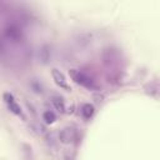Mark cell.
Segmentation results:
<instances>
[{
	"mask_svg": "<svg viewBox=\"0 0 160 160\" xmlns=\"http://www.w3.org/2000/svg\"><path fill=\"white\" fill-rule=\"evenodd\" d=\"M69 74H70L71 79H72L76 84L81 85V86H84V88H86V89H89V90H98V89H99V86L96 85L95 80H94L91 76H89L86 72H84V71H81V70L71 69V70L69 71Z\"/></svg>",
	"mask_w": 160,
	"mask_h": 160,
	"instance_id": "obj_1",
	"label": "cell"
},
{
	"mask_svg": "<svg viewBox=\"0 0 160 160\" xmlns=\"http://www.w3.org/2000/svg\"><path fill=\"white\" fill-rule=\"evenodd\" d=\"M4 35L8 40H10L12 42H19V41H21V39L24 36V32H22L21 26H19V24L11 22V24L6 25V28L4 30Z\"/></svg>",
	"mask_w": 160,
	"mask_h": 160,
	"instance_id": "obj_2",
	"label": "cell"
},
{
	"mask_svg": "<svg viewBox=\"0 0 160 160\" xmlns=\"http://www.w3.org/2000/svg\"><path fill=\"white\" fill-rule=\"evenodd\" d=\"M2 99H4V101H5L6 106H8V109H9L12 114H15L16 116H19V118L24 119L22 110H21L20 105L16 102V100H15V98H14V95H12V94H10V92H4Z\"/></svg>",
	"mask_w": 160,
	"mask_h": 160,
	"instance_id": "obj_3",
	"label": "cell"
},
{
	"mask_svg": "<svg viewBox=\"0 0 160 160\" xmlns=\"http://www.w3.org/2000/svg\"><path fill=\"white\" fill-rule=\"evenodd\" d=\"M51 76H52V80L55 81V84H56L59 88H61V89H64V90H70V85H69V82H68V80H66V78H65V75H64L59 69L54 68V69L51 70Z\"/></svg>",
	"mask_w": 160,
	"mask_h": 160,
	"instance_id": "obj_4",
	"label": "cell"
},
{
	"mask_svg": "<svg viewBox=\"0 0 160 160\" xmlns=\"http://www.w3.org/2000/svg\"><path fill=\"white\" fill-rule=\"evenodd\" d=\"M59 139L62 144H70L76 139V130L74 128H64L59 134Z\"/></svg>",
	"mask_w": 160,
	"mask_h": 160,
	"instance_id": "obj_5",
	"label": "cell"
},
{
	"mask_svg": "<svg viewBox=\"0 0 160 160\" xmlns=\"http://www.w3.org/2000/svg\"><path fill=\"white\" fill-rule=\"evenodd\" d=\"M95 112V109L91 104H84L81 106V115L85 118V119H90Z\"/></svg>",
	"mask_w": 160,
	"mask_h": 160,
	"instance_id": "obj_6",
	"label": "cell"
},
{
	"mask_svg": "<svg viewBox=\"0 0 160 160\" xmlns=\"http://www.w3.org/2000/svg\"><path fill=\"white\" fill-rule=\"evenodd\" d=\"M51 101H52L54 108H55L59 112H64V111H65V104H64V101H62L61 98H59V96H52Z\"/></svg>",
	"mask_w": 160,
	"mask_h": 160,
	"instance_id": "obj_7",
	"label": "cell"
},
{
	"mask_svg": "<svg viewBox=\"0 0 160 160\" xmlns=\"http://www.w3.org/2000/svg\"><path fill=\"white\" fill-rule=\"evenodd\" d=\"M42 119L45 120L46 124H52V122H55L56 116H55V114H54L51 110H46V111L42 114Z\"/></svg>",
	"mask_w": 160,
	"mask_h": 160,
	"instance_id": "obj_8",
	"label": "cell"
}]
</instances>
